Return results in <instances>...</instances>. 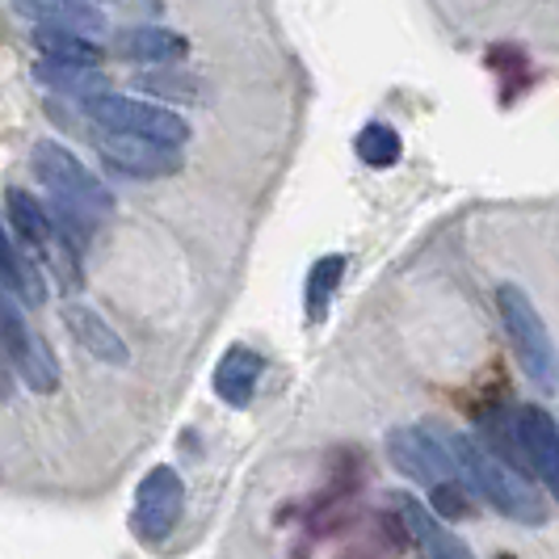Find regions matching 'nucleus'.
<instances>
[{"label":"nucleus","instance_id":"obj_1","mask_svg":"<svg viewBox=\"0 0 559 559\" xmlns=\"http://www.w3.org/2000/svg\"><path fill=\"white\" fill-rule=\"evenodd\" d=\"M438 433L454 459V472L472 488V497H479L492 513H501L518 526H531V531L551 522V504L543 497V488H534L526 472L509 467L492 450H484L472 433H454V429H438Z\"/></svg>","mask_w":559,"mask_h":559},{"label":"nucleus","instance_id":"obj_2","mask_svg":"<svg viewBox=\"0 0 559 559\" xmlns=\"http://www.w3.org/2000/svg\"><path fill=\"white\" fill-rule=\"evenodd\" d=\"M29 168L38 177V186L47 194L63 202V206H76V211H88V215H110L114 211V190L84 165L72 147H63L56 140H38L34 152H29Z\"/></svg>","mask_w":559,"mask_h":559},{"label":"nucleus","instance_id":"obj_3","mask_svg":"<svg viewBox=\"0 0 559 559\" xmlns=\"http://www.w3.org/2000/svg\"><path fill=\"white\" fill-rule=\"evenodd\" d=\"M81 110L97 122V131H110V135L168 143V147H181V143L190 140V122L181 114L165 110L156 102H143V97H127V93L102 88V93L84 97Z\"/></svg>","mask_w":559,"mask_h":559},{"label":"nucleus","instance_id":"obj_4","mask_svg":"<svg viewBox=\"0 0 559 559\" xmlns=\"http://www.w3.org/2000/svg\"><path fill=\"white\" fill-rule=\"evenodd\" d=\"M497 311H501V324L513 341V354H518V366L526 370V379L538 383L543 392H551L556 388V345L543 324V311L534 308L531 290H522L518 282H501Z\"/></svg>","mask_w":559,"mask_h":559},{"label":"nucleus","instance_id":"obj_5","mask_svg":"<svg viewBox=\"0 0 559 559\" xmlns=\"http://www.w3.org/2000/svg\"><path fill=\"white\" fill-rule=\"evenodd\" d=\"M4 206H9V224H13V231H17L22 249H26L34 261L51 265V270H56V278L63 282L68 290H76V282H81L76 261H81V252L59 236L51 211L29 194V190H22V186H13V190L4 194Z\"/></svg>","mask_w":559,"mask_h":559},{"label":"nucleus","instance_id":"obj_6","mask_svg":"<svg viewBox=\"0 0 559 559\" xmlns=\"http://www.w3.org/2000/svg\"><path fill=\"white\" fill-rule=\"evenodd\" d=\"M0 354L22 374V383L34 395L59 392V366L47 349V341L34 333V324L22 316V304L4 286H0Z\"/></svg>","mask_w":559,"mask_h":559},{"label":"nucleus","instance_id":"obj_7","mask_svg":"<svg viewBox=\"0 0 559 559\" xmlns=\"http://www.w3.org/2000/svg\"><path fill=\"white\" fill-rule=\"evenodd\" d=\"M181 513H186V484H181V476L168 463L152 467L140 479V488H135V509H131L135 538L147 543V547L165 543L168 534L181 526Z\"/></svg>","mask_w":559,"mask_h":559},{"label":"nucleus","instance_id":"obj_8","mask_svg":"<svg viewBox=\"0 0 559 559\" xmlns=\"http://www.w3.org/2000/svg\"><path fill=\"white\" fill-rule=\"evenodd\" d=\"M513 442L522 454V467L538 476L543 492H559V429L556 417L538 404H509Z\"/></svg>","mask_w":559,"mask_h":559},{"label":"nucleus","instance_id":"obj_9","mask_svg":"<svg viewBox=\"0 0 559 559\" xmlns=\"http://www.w3.org/2000/svg\"><path fill=\"white\" fill-rule=\"evenodd\" d=\"M388 454H392V463L404 476L425 484V488L459 476L438 425H400V429H392L388 433Z\"/></svg>","mask_w":559,"mask_h":559},{"label":"nucleus","instance_id":"obj_10","mask_svg":"<svg viewBox=\"0 0 559 559\" xmlns=\"http://www.w3.org/2000/svg\"><path fill=\"white\" fill-rule=\"evenodd\" d=\"M97 152L102 160L131 177V181H160V177H177L186 156L181 147H168V143H147L131 140V135H110V131H97Z\"/></svg>","mask_w":559,"mask_h":559},{"label":"nucleus","instance_id":"obj_11","mask_svg":"<svg viewBox=\"0 0 559 559\" xmlns=\"http://www.w3.org/2000/svg\"><path fill=\"white\" fill-rule=\"evenodd\" d=\"M59 320H63V329L72 333V341L81 345L88 358H97V362H106V366L131 362L127 341L114 333V324L102 311H93L88 304H81V299H68V304L59 308Z\"/></svg>","mask_w":559,"mask_h":559},{"label":"nucleus","instance_id":"obj_12","mask_svg":"<svg viewBox=\"0 0 559 559\" xmlns=\"http://www.w3.org/2000/svg\"><path fill=\"white\" fill-rule=\"evenodd\" d=\"M392 504H395V513H400V522H404L408 534H413V543H417L425 556H438V559H467L472 556V547L450 531L433 509H425V501L408 497V492H395Z\"/></svg>","mask_w":559,"mask_h":559},{"label":"nucleus","instance_id":"obj_13","mask_svg":"<svg viewBox=\"0 0 559 559\" xmlns=\"http://www.w3.org/2000/svg\"><path fill=\"white\" fill-rule=\"evenodd\" d=\"M114 56L127 63H181L190 56V38L168 26H127L114 34Z\"/></svg>","mask_w":559,"mask_h":559},{"label":"nucleus","instance_id":"obj_14","mask_svg":"<svg viewBox=\"0 0 559 559\" xmlns=\"http://www.w3.org/2000/svg\"><path fill=\"white\" fill-rule=\"evenodd\" d=\"M0 286L17 304H26V308H43L47 304V282L38 274V261L13 240V231L4 227V219H0Z\"/></svg>","mask_w":559,"mask_h":559},{"label":"nucleus","instance_id":"obj_15","mask_svg":"<svg viewBox=\"0 0 559 559\" xmlns=\"http://www.w3.org/2000/svg\"><path fill=\"white\" fill-rule=\"evenodd\" d=\"M261 370H265V358L249 349V345H231L219 366H215V395L224 400L227 408H249L252 392L261 383Z\"/></svg>","mask_w":559,"mask_h":559},{"label":"nucleus","instance_id":"obj_16","mask_svg":"<svg viewBox=\"0 0 559 559\" xmlns=\"http://www.w3.org/2000/svg\"><path fill=\"white\" fill-rule=\"evenodd\" d=\"M13 9L26 13L34 26H68L84 29V34L106 29L97 0H13Z\"/></svg>","mask_w":559,"mask_h":559},{"label":"nucleus","instance_id":"obj_17","mask_svg":"<svg viewBox=\"0 0 559 559\" xmlns=\"http://www.w3.org/2000/svg\"><path fill=\"white\" fill-rule=\"evenodd\" d=\"M34 47L43 51V59H56V63L102 68V59H106V51L84 29H68V26H34Z\"/></svg>","mask_w":559,"mask_h":559},{"label":"nucleus","instance_id":"obj_18","mask_svg":"<svg viewBox=\"0 0 559 559\" xmlns=\"http://www.w3.org/2000/svg\"><path fill=\"white\" fill-rule=\"evenodd\" d=\"M345 278V252H329L320 257L308 270V286H304V311H308V324H324V316L333 308L336 286Z\"/></svg>","mask_w":559,"mask_h":559},{"label":"nucleus","instance_id":"obj_19","mask_svg":"<svg viewBox=\"0 0 559 559\" xmlns=\"http://www.w3.org/2000/svg\"><path fill=\"white\" fill-rule=\"evenodd\" d=\"M34 76L47 84V88H56V93H68V97H93V93H102V88H110V81L102 76V68H84V63H56V59H43L38 68H34Z\"/></svg>","mask_w":559,"mask_h":559},{"label":"nucleus","instance_id":"obj_20","mask_svg":"<svg viewBox=\"0 0 559 559\" xmlns=\"http://www.w3.org/2000/svg\"><path fill=\"white\" fill-rule=\"evenodd\" d=\"M354 147H358V156L370 168H392L400 160V152H404L395 127H388V122H366L362 131H358V140H354Z\"/></svg>","mask_w":559,"mask_h":559},{"label":"nucleus","instance_id":"obj_21","mask_svg":"<svg viewBox=\"0 0 559 559\" xmlns=\"http://www.w3.org/2000/svg\"><path fill=\"white\" fill-rule=\"evenodd\" d=\"M135 88H143L147 97H173V102H202V84L194 76H177L168 72V63H156V72H140Z\"/></svg>","mask_w":559,"mask_h":559},{"label":"nucleus","instance_id":"obj_22","mask_svg":"<svg viewBox=\"0 0 559 559\" xmlns=\"http://www.w3.org/2000/svg\"><path fill=\"white\" fill-rule=\"evenodd\" d=\"M429 501H433V509H438L442 518H472V513H476V501H472V488L463 484V476H454V479H442V484H433V488H429Z\"/></svg>","mask_w":559,"mask_h":559},{"label":"nucleus","instance_id":"obj_23","mask_svg":"<svg viewBox=\"0 0 559 559\" xmlns=\"http://www.w3.org/2000/svg\"><path fill=\"white\" fill-rule=\"evenodd\" d=\"M0 400H9V374L0 370Z\"/></svg>","mask_w":559,"mask_h":559}]
</instances>
